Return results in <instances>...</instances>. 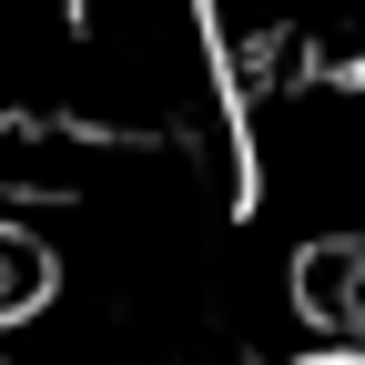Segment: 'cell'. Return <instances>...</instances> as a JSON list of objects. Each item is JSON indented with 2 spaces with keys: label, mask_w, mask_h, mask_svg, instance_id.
Returning a JSON list of instances; mask_svg holds the SVG:
<instances>
[{
  "label": "cell",
  "mask_w": 365,
  "mask_h": 365,
  "mask_svg": "<svg viewBox=\"0 0 365 365\" xmlns=\"http://www.w3.org/2000/svg\"><path fill=\"white\" fill-rule=\"evenodd\" d=\"M284 304L304 314L325 345H365V234H325V244H294L284 274Z\"/></svg>",
  "instance_id": "cell-3"
},
{
  "label": "cell",
  "mask_w": 365,
  "mask_h": 365,
  "mask_svg": "<svg viewBox=\"0 0 365 365\" xmlns=\"http://www.w3.org/2000/svg\"><path fill=\"white\" fill-rule=\"evenodd\" d=\"M0 365H41V355H0Z\"/></svg>",
  "instance_id": "cell-6"
},
{
  "label": "cell",
  "mask_w": 365,
  "mask_h": 365,
  "mask_svg": "<svg viewBox=\"0 0 365 365\" xmlns=\"http://www.w3.org/2000/svg\"><path fill=\"white\" fill-rule=\"evenodd\" d=\"M51 294H61V254H51V234L21 223V213H0V325H31Z\"/></svg>",
  "instance_id": "cell-4"
},
{
  "label": "cell",
  "mask_w": 365,
  "mask_h": 365,
  "mask_svg": "<svg viewBox=\"0 0 365 365\" xmlns=\"http://www.w3.org/2000/svg\"><path fill=\"white\" fill-rule=\"evenodd\" d=\"M284 365H365V345H304V355H284Z\"/></svg>",
  "instance_id": "cell-5"
},
{
  "label": "cell",
  "mask_w": 365,
  "mask_h": 365,
  "mask_svg": "<svg viewBox=\"0 0 365 365\" xmlns=\"http://www.w3.org/2000/svg\"><path fill=\"white\" fill-rule=\"evenodd\" d=\"M203 41L223 61V91L264 71L365 61V0H203Z\"/></svg>",
  "instance_id": "cell-2"
},
{
  "label": "cell",
  "mask_w": 365,
  "mask_h": 365,
  "mask_svg": "<svg viewBox=\"0 0 365 365\" xmlns=\"http://www.w3.org/2000/svg\"><path fill=\"white\" fill-rule=\"evenodd\" d=\"M223 153H234V193L284 244L365 234V61L234 81L223 91Z\"/></svg>",
  "instance_id": "cell-1"
}]
</instances>
